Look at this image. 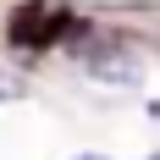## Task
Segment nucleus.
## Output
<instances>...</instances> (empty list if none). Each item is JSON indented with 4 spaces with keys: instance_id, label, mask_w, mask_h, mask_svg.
Instances as JSON below:
<instances>
[{
    "instance_id": "obj_1",
    "label": "nucleus",
    "mask_w": 160,
    "mask_h": 160,
    "mask_svg": "<svg viewBox=\"0 0 160 160\" xmlns=\"http://www.w3.org/2000/svg\"><path fill=\"white\" fill-rule=\"evenodd\" d=\"M66 28H72V11H66V6H55V0H22L11 11V22H6V39H11L17 50H44V44H55Z\"/></svg>"
},
{
    "instance_id": "obj_2",
    "label": "nucleus",
    "mask_w": 160,
    "mask_h": 160,
    "mask_svg": "<svg viewBox=\"0 0 160 160\" xmlns=\"http://www.w3.org/2000/svg\"><path fill=\"white\" fill-rule=\"evenodd\" d=\"M88 72H94V78H105V83H132V78H138V55H132L127 44L94 50V55H88Z\"/></svg>"
},
{
    "instance_id": "obj_3",
    "label": "nucleus",
    "mask_w": 160,
    "mask_h": 160,
    "mask_svg": "<svg viewBox=\"0 0 160 160\" xmlns=\"http://www.w3.org/2000/svg\"><path fill=\"white\" fill-rule=\"evenodd\" d=\"M17 94H22V78H11V72L0 66V99H17Z\"/></svg>"
},
{
    "instance_id": "obj_4",
    "label": "nucleus",
    "mask_w": 160,
    "mask_h": 160,
    "mask_svg": "<svg viewBox=\"0 0 160 160\" xmlns=\"http://www.w3.org/2000/svg\"><path fill=\"white\" fill-rule=\"evenodd\" d=\"M78 160H105V155H78Z\"/></svg>"
},
{
    "instance_id": "obj_5",
    "label": "nucleus",
    "mask_w": 160,
    "mask_h": 160,
    "mask_svg": "<svg viewBox=\"0 0 160 160\" xmlns=\"http://www.w3.org/2000/svg\"><path fill=\"white\" fill-rule=\"evenodd\" d=\"M149 160H160V155H149Z\"/></svg>"
}]
</instances>
